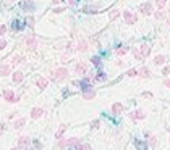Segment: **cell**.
I'll return each mask as SVG.
<instances>
[{
  "label": "cell",
  "mask_w": 170,
  "mask_h": 150,
  "mask_svg": "<svg viewBox=\"0 0 170 150\" xmlns=\"http://www.w3.org/2000/svg\"><path fill=\"white\" fill-rule=\"evenodd\" d=\"M67 74H68L67 68H57V70L52 73V79H55V81H62V79L67 78Z\"/></svg>",
  "instance_id": "1"
},
{
  "label": "cell",
  "mask_w": 170,
  "mask_h": 150,
  "mask_svg": "<svg viewBox=\"0 0 170 150\" xmlns=\"http://www.w3.org/2000/svg\"><path fill=\"white\" fill-rule=\"evenodd\" d=\"M80 145H81V140L76 137H71L65 142V147H68V148H80Z\"/></svg>",
  "instance_id": "2"
},
{
  "label": "cell",
  "mask_w": 170,
  "mask_h": 150,
  "mask_svg": "<svg viewBox=\"0 0 170 150\" xmlns=\"http://www.w3.org/2000/svg\"><path fill=\"white\" fill-rule=\"evenodd\" d=\"M3 99L7 100V102H10V104H13V102H18V97L15 95V92L13 90H3Z\"/></svg>",
  "instance_id": "3"
},
{
  "label": "cell",
  "mask_w": 170,
  "mask_h": 150,
  "mask_svg": "<svg viewBox=\"0 0 170 150\" xmlns=\"http://www.w3.org/2000/svg\"><path fill=\"white\" fill-rule=\"evenodd\" d=\"M24 42H26L28 49H36V47H37V37L36 36H28Z\"/></svg>",
  "instance_id": "4"
},
{
  "label": "cell",
  "mask_w": 170,
  "mask_h": 150,
  "mask_svg": "<svg viewBox=\"0 0 170 150\" xmlns=\"http://www.w3.org/2000/svg\"><path fill=\"white\" fill-rule=\"evenodd\" d=\"M123 18H125V23H126V24H135L136 20H138L136 15L131 13V12H125V13H123Z\"/></svg>",
  "instance_id": "5"
},
{
  "label": "cell",
  "mask_w": 170,
  "mask_h": 150,
  "mask_svg": "<svg viewBox=\"0 0 170 150\" xmlns=\"http://www.w3.org/2000/svg\"><path fill=\"white\" fill-rule=\"evenodd\" d=\"M28 145H29V137L28 136H21L18 139V148H26Z\"/></svg>",
  "instance_id": "6"
},
{
  "label": "cell",
  "mask_w": 170,
  "mask_h": 150,
  "mask_svg": "<svg viewBox=\"0 0 170 150\" xmlns=\"http://www.w3.org/2000/svg\"><path fill=\"white\" fill-rule=\"evenodd\" d=\"M130 118L131 119H144L146 118V113L143 110H136V111H133V113L130 115Z\"/></svg>",
  "instance_id": "7"
},
{
  "label": "cell",
  "mask_w": 170,
  "mask_h": 150,
  "mask_svg": "<svg viewBox=\"0 0 170 150\" xmlns=\"http://www.w3.org/2000/svg\"><path fill=\"white\" fill-rule=\"evenodd\" d=\"M139 10H141V13H143V15H151V13H152V5H151V3H143L139 7Z\"/></svg>",
  "instance_id": "8"
},
{
  "label": "cell",
  "mask_w": 170,
  "mask_h": 150,
  "mask_svg": "<svg viewBox=\"0 0 170 150\" xmlns=\"http://www.w3.org/2000/svg\"><path fill=\"white\" fill-rule=\"evenodd\" d=\"M42 113H44V110L36 107V108L31 110V118H33V119H37V118H41V116H42Z\"/></svg>",
  "instance_id": "9"
},
{
  "label": "cell",
  "mask_w": 170,
  "mask_h": 150,
  "mask_svg": "<svg viewBox=\"0 0 170 150\" xmlns=\"http://www.w3.org/2000/svg\"><path fill=\"white\" fill-rule=\"evenodd\" d=\"M10 71H12L10 65H2V66H0V76H8Z\"/></svg>",
  "instance_id": "10"
},
{
  "label": "cell",
  "mask_w": 170,
  "mask_h": 150,
  "mask_svg": "<svg viewBox=\"0 0 170 150\" xmlns=\"http://www.w3.org/2000/svg\"><path fill=\"white\" fill-rule=\"evenodd\" d=\"M141 55H143V58H146L147 57V55L151 53V49H149V45L147 44H143V45H141Z\"/></svg>",
  "instance_id": "11"
},
{
  "label": "cell",
  "mask_w": 170,
  "mask_h": 150,
  "mask_svg": "<svg viewBox=\"0 0 170 150\" xmlns=\"http://www.w3.org/2000/svg\"><path fill=\"white\" fill-rule=\"evenodd\" d=\"M75 71H76V74H81V76H83V74L86 73V65H84V63H78L76 68H75Z\"/></svg>",
  "instance_id": "12"
},
{
  "label": "cell",
  "mask_w": 170,
  "mask_h": 150,
  "mask_svg": "<svg viewBox=\"0 0 170 150\" xmlns=\"http://www.w3.org/2000/svg\"><path fill=\"white\" fill-rule=\"evenodd\" d=\"M24 79V74L21 73V71H16V73H13V82H21Z\"/></svg>",
  "instance_id": "13"
},
{
  "label": "cell",
  "mask_w": 170,
  "mask_h": 150,
  "mask_svg": "<svg viewBox=\"0 0 170 150\" xmlns=\"http://www.w3.org/2000/svg\"><path fill=\"white\" fill-rule=\"evenodd\" d=\"M36 84H37V87H39V89H45L47 87V79L45 78H37Z\"/></svg>",
  "instance_id": "14"
},
{
  "label": "cell",
  "mask_w": 170,
  "mask_h": 150,
  "mask_svg": "<svg viewBox=\"0 0 170 150\" xmlns=\"http://www.w3.org/2000/svg\"><path fill=\"white\" fill-rule=\"evenodd\" d=\"M94 97H96V92H94V90H89V89L84 90V99H86V100H92Z\"/></svg>",
  "instance_id": "15"
},
{
  "label": "cell",
  "mask_w": 170,
  "mask_h": 150,
  "mask_svg": "<svg viewBox=\"0 0 170 150\" xmlns=\"http://www.w3.org/2000/svg\"><path fill=\"white\" fill-rule=\"evenodd\" d=\"M24 124H26V119L21 118V119H16V121H15V123H13V128H15V129H21Z\"/></svg>",
  "instance_id": "16"
},
{
  "label": "cell",
  "mask_w": 170,
  "mask_h": 150,
  "mask_svg": "<svg viewBox=\"0 0 170 150\" xmlns=\"http://www.w3.org/2000/svg\"><path fill=\"white\" fill-rule=\"evenodd\" d=\"M112 111L113 113H121V111H123V105L121 104H113L112 105Z\"/></svg>",
  "instance_id": "17"
},
{
  "label": "cell",
  "mask_w": 170,
  "mask_h": 150,
  "mask_svg": "<svg viewBox=\"0 0 170 150\" xmlns=\"http://www.w3.org/2000/svg\"><path fill=\"white\" fill-rule=\"evenodd\" d=\"M165 63V57H164V55H157V57L154 58V65H157V66H159V65H164Z\"/></svg>",
  "instance_id": "18"
},
{
  "label": "cell",
  "mask_w": 170,
  "mask_h": 150,
  "mask_svg": "<svg viewBox=\"0 0 170 150\" xmlns=\"http://www.w3.org/2000/svg\"><path fill=\"white\" fill-rule=\"evenodd\" d=\"M118 16H120V12H118V10H112L110 15H109V20H110V21H115Z\"/></svg>",
  "instance_id": "19"
},
{
  "label": "cell",
  "mask_w": 170,
  "mask_h": 150,
  "mask_svg": "<svg viewBox=\"0 0 170 150\" xmlns=\"http://www.w3.org/2000/svg\"><path fill=\"white\" fill-rule=\"evenodd\" d=\"M139 76H143V78H149L151 76V71H149V68H141L139 70Z\"/></svg>",
  "instance_id": "20"
},
{
  "label": "cell",
  "mask_w": 170,
  "mask_h": 150,
  "mask_svg": "<svg viewBox=\"0 0 170 150\" xmlns=\"http://www.w3.org/2000/svg\"><path fill=\"white\" fill-rule=\"evenodd\" d=\"M128 52H130L128 47H118V49H115V53H117V55H125V53H128Z\"/></svg>",
  "instance_id": "21"
},
{
  "label": "cell",
  "mask_w": 170,
  "mask_h": 150,
  "mask_svg": "<svg viewBox=\"0 0 170 150\" xmlns=\"http://www.w3.org/2000/svg\"><path fill=\"white\" fill-rule=\"evenodd\" d=\"M86 49H88V42H86V41H80V42H78V50L84 52Z\"/></svg>",
  "instance_id": "22"
},
{
  "label": "cell",
  "mask_w": 170,
  "mask_h": 150,
  "mask_svg": "<svg viewBox=\"0 0 170 150\" xmlns=\"http://www.w3.org/2000/svg\"><path fill=\"white\" fill-rule=\"evenodd\" d=\"M65 129H67V126H62L59 131H57V134H55V139H62L63 133H65Z\"/></svg>",
  "instance_id": "23"
},
{
  "label": "cell",
  "mask_w": 170,
  "mask_h": 150,
  "mask_svg": "<svg viewBox=\"0 0 170 150\" xmlns=\"http://www.w3.org/2000/svg\"><path fill=\"white\" fill-rule=\"evenodd\" d=\"M165 3H167V0H156V5H157L159 10H162V8L165 7Z\"/></svg>",
  "instance_id": "24"
},
{
  "label": "cell",
  "mask_w": 170,
  "mask_h": 150,
  "mask_svg": "<svg viewBox=\"0 0 170 150\" xmlns=\"http://www.w3.org/2000/svg\"><path fill=\"white\" fill-rule=\"evenodd\" d=\"M96 81H97V82H102V81H106V74H104V73H99L97 76H96Z\"/></svg>",
  "instance_id": "25"
},
{
  "label": "cell",
  "mask_w": 170,
  "mask_h": 150,
  "mask_svg": "<svg viewBox=\"0 0 170 150\" xmlns=\"http://www.w3.org/2000/svg\"><path fill=\"white\" fill-rule=\"evenodd\" d=\"M133 55H135L138 60H143V55H141V52H139L138 49H133Z\"/></svg>",
  "instance_id": "26"
},
{
  "label": "cell",
  "mask_w": 170,
  "mask_h": 150,
  "mask_svg": "<svg viewBox=\"0 0 170 150\" xmlns=\"http://www.w3.org/2000/svg\"><path fill=\"white\" fill-rule=\"evenodd\" d=\"M138 73H139V71H136V70H130L126 74H128L130 78H135V76H138Z\"/></svg>",
  "instance_id": "27"
},
{
  "label": "cell",
  "mask_w": 170,
  "mask_h": 150,
  "mask_svg": "<svg viewBox=\"0 0 170 150\" xmlns=\"http://www.w3.org/2000/svg\"><path fill=\"white\" fill-rule=\"evenodd\" d=\"M26 24L29 26V27H33V26H34V20H33L31 16H28V18H26Z\"/></svg>",
  "instance_id": "28"
},
{
  "label": "cell",
  "mask_w": 170,
  "mask_h": 150,
  "mask_svg": "<svg viewBox=\"0 0 170 150\" xmlns=\"http://www.w3.org/2000/svg\"><path fill=\"white\" fill-rule=\"evenodd\" d=\"M156 144H157V140H156V137H154V136H151V137H149V145H151V147H154Z\"/></svg>",
  "instance_id": "29"
},
{
  "label": "cell",
  "mask_w": 170,
  "mask_h": 150,
  "mask_svg": "<svg viewBox=\"0 0 170 150\" xmlns=\"http://www.w3.org/2000/svg\"><path fill=\"white\" fill-rule=\"evenodd\" d=\"M156 18L157 20H162V18H165V13L164 12H156Z\"/></svg>",
  "instance_id": "30"
},
{
  "label": "cell",
  "mask_w": 170,
  "mask_h": 150,
  "mask_svg": "<svg viewBox=\"0 0 170 150\" xmlns=\"http://www.w3.org/2000/svg\"><path fill=\"white\" fill-rule=\"evenodd\" d=\"M92 63L96 65V66H99V65H100V60H99V57H92Z\"/></svg>",
  "instance_id": "31"
},
{
  "label": "cell",
  "mask_w": 170,
  "mask_h": 150,
  "mask_svg": "<svg viewBox=\"0 0 170 150\" xmlns=\"http://www.w3.org/2000/svg\"><path fill=\"white\" fill-rule=\"evenodd\" d=\"M5 47H7V42L3 39H0V49H5Z\"/></svg>",
  "instance_id": "32"
},
{
  "label": "cell",
  "mask_w": 170,
  "mask_h": 150,
  "mask_svg": "<svg viewBox=\"0 0 170 150\" xmlns=\"http://www.w3.org/2000/svg\"><path fill=\"white\" fill-rule=\"evenodd\" d=\"M67 52H68V53L73 52V44H68V45H67Z\"/></svg>",
  "instance_id": "33"
},
{
  "label": "cell",
  "mask_w": 170,
  "mask_h": 150,
  "mask_svg": "<svg viewBox=\"0 0 170 150\" xmlns=\"http://www.w3.org/2000/svg\"><path fill=\"white\" fill-rule=\"evenodd\" d=\"M5 31H7V27H5V26H0V36H3Z\"/></svg>",
  "instance_id": "34"
},
{
  "label": "cell",
  "mask_w": 170,
  "mask_h": 150,
  "mask_svg": "<svg viewBox=\"0 0 170 150\" xmlns=\"http://www.w3.org/2000/svg\"><path fill=\"white\" fill-rule=\"evenodd\" d=\"M80 148H91V145H89V144H81Z\"/></svg>",
  "instance_id": "35"
},
{
  "label": "cell",
  "mask_w": 170,
  "mask_h": 150,
  "mask_svg": "<svg viewBox=\"0 0 170 150\" xmlns=\"http://www.w3.org/2000/svg\"><path fill=\"white\" fill-rule=\"evenodd\" d=\"M164 86H165V87H170V79H165V81H164Z\"/></svg>",
  "instance_id": "36"
},
{
  "label": "cell",
  "mask_w": 170,
  "mask_h": 150,
  "mask_svg": "<svg viewBox=\"0 0 170 150\" xmlns=\"http://www.w3.org/2000/svg\"><path fill=\"white\" fill-rule=\"evenodd\" d=\"M62 2H65V0H52L54 5H55V3H62Z\"/></svg>",
  "instance_id": "37"
},
{
  "label": "cell",
  "mask_w": 170,
  "mask_h": 150,
  "mask_svg": "<svg viewBox=\"0 0 170 150\" xmlns=\"http://www.w3.org/2000/svg\"><path fill=\"white\" fill-rule=\"evenodd\" d=\"M12 27H13V29H21V26H20V24H13Z\"/></svg>",
  "instance_id": "38"
},
{
  "label": "cell",
  "mask_w": 170,
  "mask_h": 150,
  "mask_svg": "<svg viewBox=\"0 0 170 150\" xmlns=\"http://www.w3.org/2000/svg\"><path fill=\"white\" fill-rule=\"evenodd\" d=\"M143 95H144V97H152V94H151V92H144Z\"/></svg>",
  "instance_id": "39"
},
{
  "label": "cell",
  "mask_w": 170,
  "mask_h": 150,
  "mask_svg": "<svg viewBox=\"0 0 170 150\" xmlns=\"http://www.w3.org/2000/svg\"><path fill=\"white\" fill-rule=\"evenodd\" d=\"M92 128H99V121H94V123H92Z\"/></svg>",
  "instance_id": "40"
},
{
  "label": "cell",
  "mask_w": 170,
  "mask_h": 150,
  "mask_svg": "<svg viewBox=\"0 0 170 150\" xmlns=\"http://www.w3.org/2000/svg\"><path fill=\"white\" fill-rule=\"evenodd\" d=\"M170 73V68H164V74H168Z\"/></svg>",
  "instance_id": "41"
},
{
  "label": "cell",
  "mask_w": 170,
  "mask_h": 150,
  "mask_svg": "<svg viewBox=\"0 0 170 150\" xmlns=\"http://www.w3.org/2000/svg\"><path fill=\"white\" fill-rule=\"evenodd\" d=\"M68 2H70L71 5H75V3H76V2H78V0H68Z\"/></svg>",
  "instance_id": "42"
},
{
  "label": "cell",
  "mask_w": 170,
  "mask_h": 150,
  "mask_svg": "<svg viewBox=\"0 0 170 150\" xmlns=\"http://www.w3.org/2000/svg\"><path fill=\"white\" fill-rule=\"evenodd\" d=\"M168 27H170V18H168Z\"/></svg>",
  "instance_id": "43"
},
{
  "label": "cell",
  "mask_w": 170,
  "mask_h": 150,
  "mask_svg": "<svg viewBox=\"0 0 170 150\" xmlns=\"http://www.w3.org/2000/svg\"><path fill=\"white\" fill-rule=\"evenodd\" d=\"M168 12H170V8H168Z\"/></svg>",
  "instance_id": "44"
}]
</instances>
